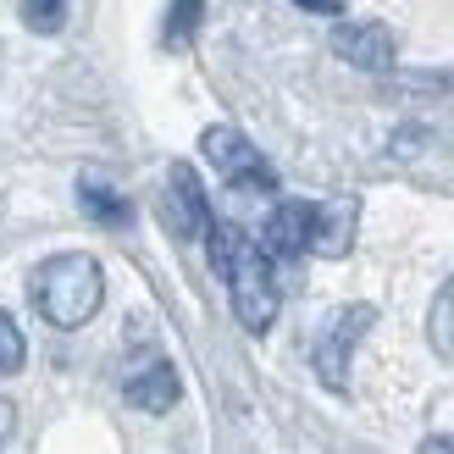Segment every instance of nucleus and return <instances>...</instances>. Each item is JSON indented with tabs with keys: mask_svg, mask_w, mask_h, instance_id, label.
<instances>
[{
	"mask_svg": "<svg viewBox=\"0 0 454 454\" xmlns=\"http://www.w3.org/2000/svg\"><path fill=\"white\" fill-rule=\"evenodd\" d=\"M333 51L349 67H360V73H388L394 67V28H382V22H338Z\"/></svg>",
	"mask_w": 454,
	"mask_h": 454,
	"instance_id": "423d86ee",
	"label": "nucleus"
},
{
	"mask_svg": "<svg viewBox=\"0 0 454 454\" xmlns=\"http://www.w3.org/2000/svg\"><path fill=\"white\" fill-rule=\"evenodd\" d=\"M122 394H128L133 411L161 416V411H172V404L184 399V382H177V372L167 366V360H150V366H139V372L122 382Z\"/></svg>",
	"mask_w": 454,
	"mask_h": 454,
	"instance_id": "6e6552de",
	"label": "nucleus"
},
{
	"mask_svg": "<svg viewBox=\"0 0 454 454\" xmlns=\"http://www.w3.org/2000/svg\"><path fill=\"white\" fill-rule=\"evenodd\" d=\"M200 17H206V0H172V6H167V44H172V51H184V44L194 39Z\"/></svg>",
	"mask_w": 454,
	"mask_h": 454,
	"instance_id": "f8f14e48",
	"label": "nucleus"
},
{
	"mask_svg": "<svg viewBox=\"0 0 454 454\" xmlns=\"http://www.w3.org/2000/svg\"><path fill=\"white\" fill-rule=\"evenodd\" d=\"M34 305L51 327L73 333L83 322H95V310L106 305V271L95 255L83 249H67V255H51L34 271Z\"/></svg>",
	"mask_w": 454,
	"mask_h": 454,
	"instance_id": "f03ea898",
	"label": "nucleus"
},
{
	"mask_svg": "<svg viewBox=\"0 0 454 454\" xmlns=\"http://www.w3.org/2000/svg\"><path fill=\"white\" fill-rule=\"evenodd\" d=\"M294 6H305L316 17H338V12H344V0H294Z\"/></svg>",
	"mask_w": 454,
	"mask_h": 454,
	"instance_id": "2eb2a0df",
	"label": "nucleus"
},
{
	"mask_svg": "<svg viewBox=\"0 0 454 454\" xmlns=\"http://www.w3.org/2000/svg\"><path fill=\"white\" fill-rule=\"evenodd\" d=\"M206 249H211V266L227 278V294H233V316H239L249 333H266L271 322H278V305H283L278 271H271V255H266L255 239H244V227H233V222H211Z\"/></svg>",
	"mask_w": 454,
	"mask_h": 454,
	"instance_id": "f257e3e1",
	"label": "nucleus"
},
{
	"mask_svg": "<svg viewBox=\"0 0 454 454\" xmlns=\"http://www.w3.org/2000/svg\"><path fill=\"white\" fill-rule=\"evenodd\" d=\"M6 421H12V404H6V399H0V433H6Z\"/></svg>",
	"mask_w": 454,
	"mask_h": 454,
	"instance_id": "f3484780",
	"label": "nucleus"
},
{
	"mask_svg": "<svg viewBox=\"0 0 454 454\" xmlns=\"http://www.w3.org/2000/svg\"><path fill=\"white\" fill-rule=\"evenodd\" d=\"M167 222L177 239H206L211 233V200H206V184H200V172L189 161H177L167 172Z\"/></svg>",
	"mask_w": 454,
	"mask_h": 454,
	"instance_id": "39448f33",
	"label": "nucleus"
},
{
	"mask_svg": "<svg viewBox=\"0 0 454 454\" xmlns=\"http://www.w3.org/2000/svg\"><path fill=\"white\" fill-rule=\"evenodd\" d=\"M416 454H454V438H427Z\"/></svg>",
	"mask_w": 454,
	"mask_h": 454,
	"instance_id": "dca6fc26",
	"label": "nucleus"
},
{
	"mask_svg": "<svg viewBox=\"0 0 454 454\" xmlns=\"http://www.w3.org/2000/svg\"><path fill=\"white\" fill-rule=\"evenodd\" d=\"M22 360H28V349H22V333L6 310H0V377H17Z\"/></svg>",
	"mask_w": 454,
	"mask_h": 454,
	"instance_id": "4468645a",
	"label": "nucleus"
},
{
	"mask_svg": "<svg viewBox=\"0 0 454 454\" xmlns=\"http://www.w3.org/2000/svg\"><path fill=\"white\" fill-rule=\"evenodd\" d=\"M22 22L34 34H56L67 22V0H22Z\"/></svg>",
	"mask_w": 454,
	"mask_h": 454,
	"instance_id": "ddd939ff",
	"label": "nucleus"
},
{
	"mask_svg": "<svg viewBox=\"0 0 454 454\" xmlns=\"http://www.w3.org/2000/svg\"><path fill=\"white\" fill-rule=\"evenodd\" d=\"M372 322H377L372 305H344V310H333L327 322H322L310 360H316V377H322L327 388H349V355H355L360 333H366Z\"/></svg>",
	"mask_w": 454,
	"mask_h": 454,
	"instance_id": "20e7f679",
	"label": "nucleus"
},
{
	"mask_svg": "<svg viewBox=\"0 0 454 454\" xmlns=\"http://www.w3.org/2000/svg\"><path fill=\"white\" fill-rule=\"evenodd\" d=\"M200 150H206V161L239 194H271V189H278V172L266 167V155L249 145L239 128H206V133H200Z\"/></svg>",
	"mask_w": 454,
	"mask_h": 454,
	"instance_id": "7ed1b4c3",
	"label": "nucleus"
},
{
	"mask_svg": "<svg viewBox=\"0 0 454 454\" xmlns=\"http://www.w3.org/2000/svg\"><path fill=\"white\" fill-rule=\"evenodd\" d=\"M427 338H433V349L454 366V278L438 288V300H433V316H427Z\"/></svg>",
	"mask_w": 454,
	"mask_h": 454,
	"instance_id": "9b49d317",
	"label": "nucleus"
},
{
	"mask_svg": "<svg viewBox=\"0 0 454 454\" xmlns=\"http://www.w3.org/2000/svg\"><path fill=\"white\" fill-rule=\"evenodd\" d=\"M78 206H83L89 222H100V227H128V222H133V206L106 184L100 172H83V177H78Z\"/></svg>",
	"mask_w": 454,
	"mask_h": 454,
	"instance_id": "9d476101",
	"label": "nucleus"
},
{
	"mask_svg": "<svg viewBox=\"0 0 454 454\" xmlns=\"http://www.w3.org/2000/svg\"><path fill=\"white\" fill-rule=\"evenodd\" d=\"M355 222H360V206H355V200H327V206H316L310 249H316V255H349Z\"/></svg>",
	"mask_w": 454,
	"mask_h": 454,
	"instance_id": "1a4fd4ad",
	"label": "nucleus"
},
{
	"mask_svg": "<svg viewBox=\"0 0 454 454\" xmlns=\"http://www.w3.org/2000/svg\"><path fill=\"white\" fill-rule=\"evenodd\" d=\"M310 233H316V206L283 200V206H271V216L261 227V244H266V255H278V261H300L310 249Z\"/></svg>",
	"mask_w": 454,
	"mask_h": 454,
	"instance_id": "0eeeda50",
	"label": "nucleus"
}]
</instances>
